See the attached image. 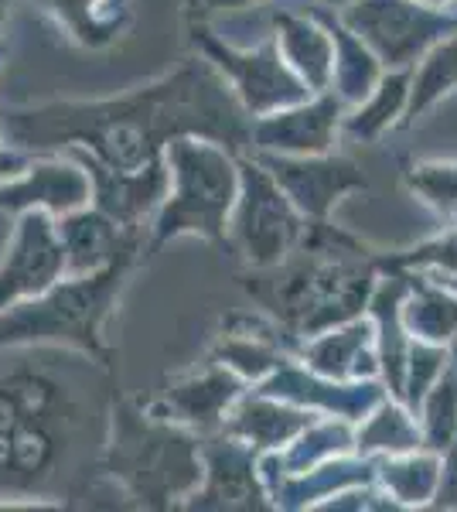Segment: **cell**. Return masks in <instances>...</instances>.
I'll return each mask as SVG.
<instances>
[{"label":"cell","mask_w":457,"mask_h":512,"mask_svg":"<svg viewBox=\"0 0 457 512\" xmlns=\"http://www.w3.org/2000/svg\"><path fill=\"white\" fill-rule=\"evenodd\" d=\"M168 164L174 175V195L157 219L154 250L181 233H202L209 239L226 236L229 209L239 195V175L226 151L198 144L191 137H174Z\"/></svg>","instance_id":"cell-4"},{"label":"cell","mask_w":457,"mask_h":512,"mask_svg":"<svg viewBox=\"0 0 457 512\" xmlns=\"http://www.w3.org/2000/svg\"><path fill=\"white\" fill-rule=\"evenodd\" d=\"M311 424V410H297L287 403H277L273 396H249L236 407L229 420V434L253 448H280L290 437H297Z\"/></svg>","instance_id":"cell-17"},{"label":"cell","mask_w":457,"mask_h":512,"mask_svg":"<svg viewBox=\"0 0 457 512\" xmlns=\"http://www.w3.org/2000/svg\"><path fill=\"white\" fill-rule=\"evenodd\" d=\"M89 198V181L82 171L65 164H41L18 185L0 188V209H24V205H48V209L69 212Z\"/></svg>","instance_id":"cell-18"},{"label":"cell","mask_w":457,"mask_h":512,"mask_svg":"<svg viewBox=\"0 0 457 512\" xmlns=\"http://www.w3.org/2000/svg\"><path fill=\"white\" fill-rule=\"evenodd\" d=\"M239 171H243V178H239L243 192L236 195L232 236H236L239 253L253 267H277L301 243V212L260 164H239Z\"/></svg>","instance_id":"cell-7"},{"label":"cell","mask_w":457,"mask_h":512,"mask_svg":"<svg viewBox=\"0 0 457 512\" xmlns=\"http://www.w3.org/2000/svg\"><path fill=\"white\" fill-rule=\"evenodd\" d=\"M212 7H239V4H249V0H209Z\"/></svg>","instance_id":"cell-35"},{"label":"cell","mask_w":457,"mask_h":512,"mask_svg":"<svg viewBox=\"0 0 457 512\" xmlns=\"http://www.w3.org/2000/svg\"><path fill=\"white\" fill-rule=\"evenodd\" d=\"M195 41L222 65V72H229L246 113H253V117H267L273 110L304 103V99L311 96V89L304 86L301 76L284 62L277 41H267V45H260L256 52H232V48H222L219 41L209 38V31H195Z\"/></svg>","instance_id":"cell-9"},{"label":"cell","mask_w":457,"mask_h":512,"mask_svg":"<svg viewBox=\"0 0 457 512\" xmlns=\"http://www.w3.org/2000/svg\"><path fill=\"white\" fill-rule=\"evenodd\" d=\"M410 301L406 308H400L403 328L410 332V338L420 342H447L457 335V297L447 294L444 287H430L427 280H413Z\"/></svg>","instance_id":"cell-22"},{"label":"cell","mask_w":457,"mask_h":512,"mask_svg":"<svg viewBox=\"0 0 457 512\" xmlns=\"http://www.w3.org/2000/svg\"><path fill=\"white\" fill-rule=\"evenodd\" d=\"M52 4L58 7V11H65V18H69L82 31V35H86V31H89V24H86V11H89L86 4H89V0H52Z\"/></svg>","instance_id":"cell-33"},{"label":"cell","mask_w":457,"mask_h":512,"mask_svg":"<svg viewBox=\"0 0 457 512\" xmlns=\"http://www.w3.org/2000/svg\"><path fill=\"white\" fill-rule=\"evenodd\" d=\"M113 475L134 489L140 499L161 502L191 489L202 475V461L188 437L171 427L120 417V437L113 441Z\"/></svg>","instance_id":"cell-6"},{"label":"cell","mask_w":457,"mask_h":512,"mask_svg":"<svg viewBox=\"0 0 457 512\" xmlns=\"http://www.w3.org/2000/svg\"><path fill=\"white\" fill-rule=\"evenodd\" d=\"M447 284H451V291H457V274H447Z\"/></svg>","instance_id":"cell-37"},{"label":"cell","mask_w":457,"mask_h":512,"mask_svg":"<svg viewBox=\"0 0 457 512\" xmlns=\"http://www.w3.org/2000/svg\"><path fill=\"white\" fill-rule=\"evenodd\" d=\"M314 18L328 28L331 45H335V72H331V86L338 89L335 96L342 103H362L372 93V86L379 82V59L331 11H318Z\"/></svg>","instance_id":"cell-19"},{"label":"cell","mask_w":457,"mask_h":512,"mask_svg":"<svg viewBox=\"0 0 457 512\" xmlns=\"http://www.w3.org/2000/svg\"><path fill=\"white\" fill-rule=\"evenodd\" d=\"M301 256L273 277H256L249 291L284 321L290 335H321L359 318L372 291L369 250L324 219L301 233Z\"/></svg>","instance_id":"cell-2"},{"label":"cell","mask_w":457,"mask_h":512,"mask_svg":"<svg viewBox=\"0 0 457 512\" xmlns=\"http://www.w3.org/2000/svg\"><path fill=\"white\" fill-rule=\"evenodd\" d=\"M263 495L256 489L253 451L239 441H215L209 448V489L195 499L202 509H260Z\"/></svg>","instance_id":"cell-15"},{"label":"cell","mask_w":457,"mask_h":512,"mask_svg":"<svg viewBox=\"0 0 457 512\" xmlns=\"http://www.w3.org/2000/svg\"><path fill=\"white\" fill-rule=\"evenodd\" d=\"M348 448H355V437L345 424H307L301 434H297V444L290 448L284 458H273V465L280 468V475H301L307 468L321 465L328 458H338Z\"/></svg>","instance_id":"cell-25"},{"label":"cell","mask_w":457,"mask_h":512,"mask_svg":"<svg viewBox=\"0 0 457 512\" xmlns=\"http://www.w3.org/2000/svg\"><path fill=\"white\" fill-rule=\"evenodd\" d=\"M4 171L7 175H14V171H18V161H14L7 151H0V175H4Z\"/></svg>","instance_id":"cell-34"},{"label":"cell","mask_w":457,"mask_h":512,"mask_svg":"<svg viewBox=\"0 0 457 512\" xmlns=\"http://www.w3.org/2000/svg\"><path fill=\"white\" fill-rule=\"evenodd\" d=\"M277 48L284 62L301 76L311 93H324L335 72V45L318 18H297V14H277Z\"/></svg>","instance_id":"cell-14"},{"label":"cell","mask_w":457,"mask_h":512,"mask_svg":"<svg viewBox=\"0 0 457 512\" xmlns=\"http://www.w3.org/2000/svg\"><path fill=\"white\" fill-rule=\"evenodd\" d=\"M382 482L403 502V506H423L437 492L440 461L434 454H406V458L382 465Z\"/></svg>","instance_id":"cell-27"},{"label":"cell","mask_w":457,"mask_h":512,"mask_svg":"<svg viewBox=\"0 0 457 512\" xmlns=\"http://www.w3.org/2000/svg\"><path fill=\"white\" fill-rule=\"evenodd\" d=\"M65 267V250L52 233V222L41 212H28L11 243V253L0 263V311L11 308L24 294L45 291Z\"/></svg>","instance_id":"cell-12"},{"label":"cell","mask_w":457,"mask_h":512,"mask_svg":"<svg viewBox=\"0 0 457 512\" xmlns=\"http://www.w3.org/2000/svg\"><path fill=\"white\" fill-rule=\"evenodd\" d=\"M86 420L72 390L41 359H24L0 376V489H45Z\"/></svg>","instance_id":"cell-3"},{"label":"cell","mask_w":457,"mask_h":512,"mask_svg":"<svg viewBox=\"0 0 457 512\" xmlns=\"http://www.w3.org/2000/svg\"><path fill=\"white\" fill-rule=\"evenodd\" d=\"M338 21L362 38L376 59L396 69L413 65L447 31H457V18L417 0H355Z\"/></svg>","instance_id":"cell-8"},{"label":"cell","mask_w":457,"mask_h":512,"mask_svg":"<svg viewBox=\"0 0 457 512\" xmlns=\"http://www.w3.org/2000/svg\"><path fill=\"white\" fill-rule=\"evenodd\" d=\"M4 130L28 147H52L58 140L76 137L96 154L93 161H103L106 171L151 168L161 144L185 134L215 137L232 151L249 144L243 106L198 62L116 103L7 113Z\"/></svg>","instance_id":"cell-1"},{"label":"cell","mask_w":457,"mask_h":512,"mask_svg":"<svg viewBox=\"0 0 457 512\" xmlns=\"http://www.w3.org/2000/svg\"><path fill=\"white\" fill-rule=\"evenodd\" d=\"M62 250H65V263H69L76 274H86V270H99L120 256L127 246H134V239H120L116 236V226L110 216L103 212H82V216H72L62 222Z\"/></svg>","instance_id":"cell-20"},{"label":"cell","mask_w":457,"mask_h":512,"mask_svg":"<svg viewBox=\"0 0 457 512\" xmlns=\"http://www.w3.org/2000/svg\"><path fill=\"white\" fill-rule=\"evenodd\" d=\"M239 396V379L229 373H205L188 379L185 386L171 390L168 403L178 420H188L195 427H215L226 414V407Z\"/></svg>","instance_id":"cell-23"},{"label":"cell","mask_w":457,"mask_h":512,"mask_svg":"<svg viewBox=\"0 0 457 512\" xmlns=\"http://www.w3.org/2000/svg\"><path fill=\"white\" fill-rule=\"evenodd\" d=\"M406 362H410V379H403V396L410 414H417L423 396H427L430 383L444 373V349H437L434 342H410V352H406Z\"/></svg>","instance_id":"cell-30"},{"label":"cell","mask_w":457,"mask_h":512,"mask_svg":"<svg viewBox=\"0 0 457 512\" xmlns=\"http://www.w3.org/2000/svg\"><path fill=\"white\" fill-rule=\"evenodd\" d=\"M338 120H342V99L335 93L314 99V103L304 99V103L273 110L267 117H256L249 127V140H256L267 151L311 158V154H328L338 134Z\"/></svg>","instance_id":"cell-10"},{"label":"cell","mask_w":457,"mask_h":512,"mask_svg":"<svg viewBox=\"0 0 457 512\" xmlns=\"http://www.w3.org/2000/svg\"><path fill=\"white\" fill-rule=\"evenodd\" d=\"M273 181L287 192L301 216L324 219L331 205L352 188H365V175L348 158H263Z\"/></svg>","instance_id":"cell-11"},{"label":"cell","mask_w":457,"mask_h":512,"mask_svg":"<svg viewBox=\"0 0 457 512\" xmlns=\"http://www.w3.org/2000/svg\"><path fill=\"white\" fill-rule=\"evenodd\" d=\"M4 4H7V0H0V7H4Z\"/></svg>","instance_id":"cell-39"},{"label":"cell","mask_w":457,"mask_h":512,"mask_svg":"<svg viewBox=\"0 0 457 512\" xmlns=\"http://www.w3.org/2000/svg\"><path fill=\"white\" fill-rule=\"evenodd\" d=\"M355 482H369V465H365V461L328 458L301 475H280L277 502L290 509L314 506L324 495H335L338 489H348V485H355Z\"/></svg>","instance_id":"cell-21"},{"label":"cell","mask_w":457,"mask_h":512,"mask_svg":"<svg viewBox=\"0 0 457 512\" xmlns=\"http://www.w3.org/2000/svg\"><path fill=\"white\" fill-rule=\"evenodd\" d=\"M410 65L403 72H393V76H379V82L372 86V93L362 99L365 106H359V113L345 120V130L352 137H376L389 127L400 113L406 110V99H410Z\"/></svg>","instance_id":"cell-24"},{"label":"cell","mask_w":457,"mask_h":512,"mask_svg":"<svg viewBox=\"0 0 457 512\" xmlns=\"http://www.w3.org/2000/svg\"><path fill=\"white\" fill-rule=\"evenodd\" d=\"M86 168L93 171L99 185V212L113 222H137L157 198L168 192V171L161 168V161L144 171H113L110 175L99 161L86 158Z\"/></svg>","instance_id":"cell-16"},{"label":"cell","mask_w":457,"mask_h":512,"mask_svg":"<svg viewBox=\"0 0 457 512\" xmlns=\"http://www.w3.org/2000/svg\"><path fill=\"white\" fill-rule=\"evenodd\" d=\"M359 451H389V454H406L420 448V431L410 420V410L382 403L376 414L369 417V424L362 427L355 437Z\"/></svg>","instance_id":"cell-28"},{"label":"cell","mask_w":457,"mask_h":512,"mask_svg":"<svg viewBox=\"0 0 457 512\" xmlns=\"http://www.w3.org/2000/svg\"><path fill=\"white\" fill-rule=\"evenodd\" d=\"M423 424H427V444L430 448H451V437L457 431V373L440 376L434 390L423 396Z\"/></svg>","instance_id":"cell-29"},{"label":"cell","mask_w":457,"mask_h":512,"mask_svg":"<svg viewBox=\"0 0 457 512\" xmlns=\"http://www.w3.org/2000/svg\"><path fill=\"white\" fill-rule=\"evenodd\" d=\"M328 7H338V4H348V0H324Z\"/></svg>","instance_id":"cell-38"},{"label":"cell","mask_w":457,"mask_h":512,"mask_svg":"<svg viewBox=\"0 0 457 512\" xmlns=\"http://www.w3.org/2000/svg\"><path fill=\"white\" fill-rule=\"evenodd\" d=\"M410 99H406V113L417 117L427 110L430 103H437L444 93L457 89V35L440 38L434 48H427V59H423L420 76L410 82Z\"/></svg>","instance_id":"cell-26"},{"label":"cell","mask_w":457,"mask_h":512,"mask_svg":"<svg viewBox=\"0 0 457 512\" xmlns=\"http://www.w3.org/2000/svg\"><path fill=\"white\" fill-rule=\"evenodd\" d=\"M130 253H134V246H127L106 267H99L96 277H79L72 284H62L48 297H41V301L24 304V308L4 315L0 318V345L65 338V342H76L82 349L99 355V321L110 311L116 287H120L123 274H127Z\"/></svg>","instance_id":"cell-5"},{"label":"cell","mask_w":457,"mask_h":512,"mask_svg":"<svg viewBox=\"0 0 457 512\" xmlns=\"http://www.w3.org/2000/svg\"><path fill=\"white\" fill-rule=\"evenodd\" d=\"M386 270H403V267H440L447 274H457V233L437 239L430 246H420V250H410L403 256H393V260H382Z\"/></svg>","instance_id":"cell-32"},{"label":"cell","mask_w":457,"mask_h":512,"mask_svg":"<svg viewBox=\"0 0 457 512\" xmlns=\"http://www.w3.org/2000/svg\"><path fill=\"white\" fill-rule=\"evenodd\" d=\"M413 192H420L440 216H457V164H423L406 171Z\"/></svg>","instance_id":"cell-31"},{"label":"cell","mask_w":457,"mask_h":512,"mask_svg":"<svg viewBox=\"0 0 457 512\" xmlns=\"http://www.w3.org/2000/svg\"><path fill=\"white\" fill-rule=\"evenodd\" d=\"M417 4H427V7H444V4H451V0H417Z\"/></svg>","instance_id":"cell-36"},{"label":"cell","mask_w":457,"mask_h":512,"mask_svg":"<svg viewBox=\"0 0 457 512\" xmlns=\"http://www.w3.org/2000/svg\"><path fill=\"white\" fill-rule=\"evenodd\" d=\"M372 342H376V332L369 321L352 318L314 335V342L304 345V362L311 373L324 379H362L376 373Z\"/></svg>","instance_id":"cell-13"}]
</instances>
